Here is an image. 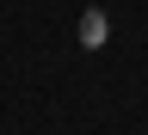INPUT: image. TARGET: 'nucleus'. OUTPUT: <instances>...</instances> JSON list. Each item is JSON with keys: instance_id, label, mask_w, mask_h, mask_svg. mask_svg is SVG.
<instances>
[{"instance_id": "nucleus-1", "label": "nucleus", "mask_w": 148, "mask_h": 135, "mask_svg": "<svg viewBox=\"0 0 148 135\" xmlns=\"http://www.w3.org/2000/svg\"><path fill=\"white\" fill-rule=\"evenodd\" d=\"M105 37H111V18H105L99 6H86V12H80V49H99Z\"/></svg>"}]
</instances>
